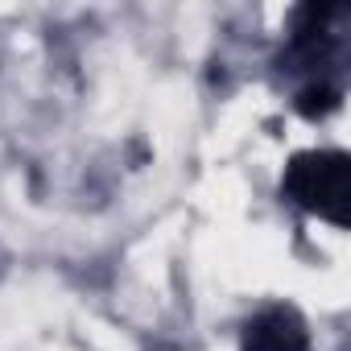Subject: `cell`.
Instances as JSON below:
<instances>
[{
    "instance_id": "6da1fadb",
    "label": "cell",
    "mask_w": 351,
    "mask_h": 351,
    "mask_svg": "<svg viewBox=\"0 0 351 351\" xmlns=\"http://www.w3.org/2000/svg\"><path fill=\"white\" fill-rule=\"evenodd\" d=\"M285 195L302 211L335 228H347L351 223V157L343 149L293 153V161L285 165Z\"/></svg>"
},
{
    "instance_id": "7a4b0ae2",
    "label": "cell",
    "mask_w": 351,
    "mask_h": 351,
    "mask_svg": "<svg viewBox=\"0 0 351 351\" xmlns=\"http://www.w3.org/2000/svg\"><path fill=\"white\" fill-rule=\"evenodd\" d=\"M244 351H310L306 322L293 306H269L244 326Z\"/></svg>"
},
{
    "instance_id": "3957f363",
    "label": "cell",
    "mask_w": 351,
    "mask_h": 351,
    "mask_svg": "<svg viewBox=\"0 0 351 351\" xmlns=\"http://www.w3.org/2000/svg\"><path fill=\"white\" fill-rule=\"evenodd\" d=\"M339 104H343V99H339V87H330V83H310V87H302L298 99H293L298 116H306V120H326Z\"/></svg>"
}]
</instances>
